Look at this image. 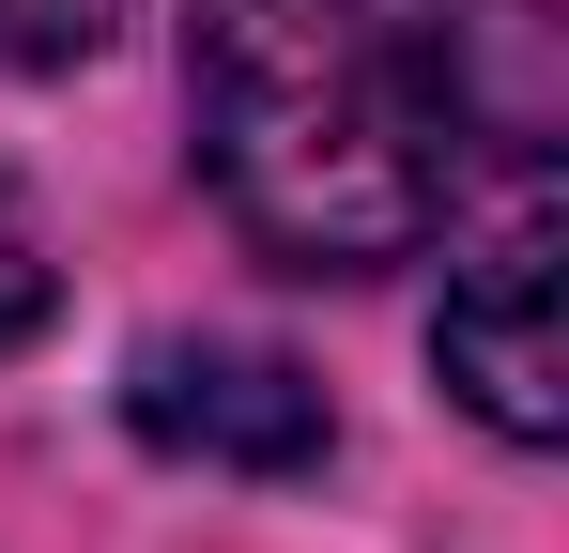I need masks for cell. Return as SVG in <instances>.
I'll return each instance as SVG.
<instances>
[{
  "instance_id": "2",
  "label": "cell",
  "mask_w": 569,
  "mask_h": 553,
  "mask_svg": "<svg viewBox=\"0 0 569 553\" xmlns=\"http://www.w3.org/2000/svg\"><path fill=\"white\" fill-rule=\"evenodd\" d=\"M431 354H447V384L477 400L492 446H555V415H569L555 384H569V369H555V184H539V170L462 231Z\"/></svg>"
},
{
  "instance_id": "3",
  "label": "cell",
  "mask_w": 569,
  "mask_h": 553,
  "mask_svg": "<svg viewBox=\"0 0 569 553\" xmlns=\"http://www.w3.org/2000/svg\"><path fill=\"white\" fill-rule=\"evenodd\" d=\"M123 415L154 461H216V476H308L323 461V384L292 354H247V339H154L123 369Z\"/></svg>"
},
{
  "instance_id": "1",
  "label": "cell",
  "mask_w": 569,
  "mask_h": 553,
  "mask_svg": "<svg viewBox=\"0 0 569 553\" xmlns=\"http://www.w3.org/2000/svg\"><path fill=\"white\" fill-rule=\"evenodd\" d=\"M492 31V0H200L186 108L231 231L292 276H370L462 231L508 139Z\"/></svg>"
},
{
  "instance_id": "5",
  "label": "cell",
  "mask_w": 569,
  "mask_h": 553,
  "mask_svg": "<svg viewBox=\"0 0 569 553\" xmlns=\"http://www.w3.org/2000/svg\"><path fill=\"white\" fill-rule=\"evenodd\" d=\"M47 308H62V276H47V231L0 200V354H31V339H47Z\"/></svg>"
},
{
  "instance_id": "4",
  "label": "cell",
  "mask_w": 569,
  "mask_h": 553,
  "mask_svg": "<svg viewBox=\"0 0 569 553\" xmlns=\"http://www.w3.org/2000/svg\"><path fill=\"white\" fill-rule=\"evenodd\" d=\"M108 16H123V0H0V62H16V78H62V62L108 47Z\"/></svg>"
}]
</instances>
